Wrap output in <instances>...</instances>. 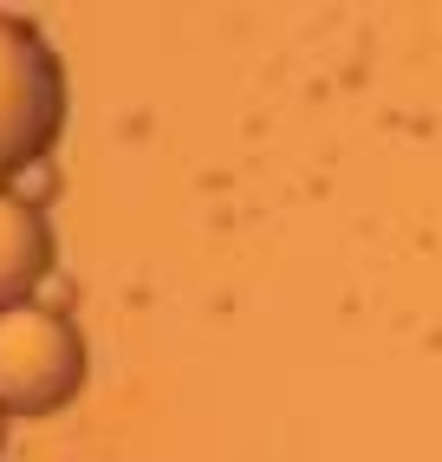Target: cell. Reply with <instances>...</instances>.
Returning a JSON list of instances; mask_svg holds the SVG:
<instances>
[{"label": "cell", "instance_id": "6da1fadb", "mask_svg": "<svg viewBox=\"0 0 442 462\" xmlns=\"http://www.w3.org/2000/svg\"><path fill=\"white\" fill-rule=\"evenodd\" d=\"M66 131V66L40 26L0 14V189L20 170H40Z\"/></svg>", "mask_w": 442, "mask_h": 462}, {"label": "cell", "instance_id": "7a4b0ae2", "mask_svg": "<svg viewBox=\"0 0 442 462\" xmlns=\"http://www.w3.org/2000/svg\"><path fill=\"white\" fill-rule=\"evenodd\" d=\"M85 391V338L52 306H7L0 313V411L52 417Z\"/></svg>", "mask_w": 442, "mask_h": 462}, {"label": "cell", "instance_id": "3957f363", "mask_svg": "<svg viewBox=\"0 0 442 462\" xmlns=\"http://www.w3.org/2000/svg\"><path fill=\"white\" fill-rule=\"evenodd\" d=\"M46 273H52V228H46L40 202L0 189V313L26 306V293H33Z\"/></svg>", "mask_w": 442, "mask_h": 462}, {"label": "cell", "instance_id": "277c9868", "mask_svg": "<svg viewBox=\"0 0 442 462\" xmlns=\"http://www.w3.org/2000/svg\"><path fill=\"white\" fill-rule=\"evenodd\" d=\"M0 443H7V411H0Z\"/></svg>", "mask_w": 442, "mask_h": 462}]
</instances>
